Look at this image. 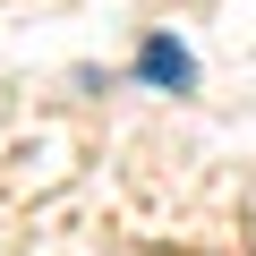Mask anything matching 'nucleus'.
Returning a JSON list of instances; mask_svg holds the SVG:
<instances>
[{"instance_id":"nucleus-1","label":"nucleus","mask_w":256,"mask_h":256,"mask_svg":"<svg viewBox=\"0 0 256 256\" xmlns=\"http://www.w3.org/2000/svg\"><path fill=\"white\" fill-rule=\"evenodd\" d=\"M137 77H146V86H171V94H188V86H196V60H188L171 34H146V52H137Z\"/></svg>"}]
</instances>
